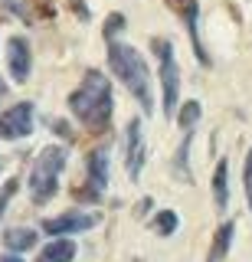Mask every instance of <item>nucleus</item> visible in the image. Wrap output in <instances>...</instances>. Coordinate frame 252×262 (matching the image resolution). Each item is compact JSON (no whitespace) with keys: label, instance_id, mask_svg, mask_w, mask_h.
I'll list each match as a JSON object with an SVG mask.
<instances>
[{"label":"nucleus","instance_id":"f257e3e1","mask_svg":"<svg viewBox=\"0 0 252 262\" xmlns=\"http://www.w3.org/2000/svg\"><path fill=\"white\" fill-rule=\"evenodd\" d=\"M69 112L88 131H105L111 121V85L99 69H88L82 76V85L69 95Z\"/></svg>","mask_w":252,"mask_h":262},{"label":"nucleus","instance_id":"f03ea898","mask_svg":"<svg viewBox=\"0 0 252 262\" xmlns=\"http://www.w3.org/2000/svg\"><path fill=\"white\" fill-rule=\"evenodd\" d=\"M108 66L121 79V85L138 98V105L151 115L154 112V89H151V72H148L144 56L134 46L121 43V39H108Z\"/></svg>","mask_w":252,"mask_h":262},{"label":"nucleus","instance_id":"7ed1b4c3","mask_svg":"<svg viewBox=\"0 0 252 262\" xmlns=\"http://www.w3.org/2000/svg\"><path fill=\"white\" fill-rule=\"evenodd\" d=\"M62 167H66V147L50 144L39 151L33 170H30V196H33V203H50L56 196Z\"/></svg>","mask_w":252,"mask_h":262},{"label":"nucleus","instance_id":"20e7f679","mask_svg":"<svg viewBox=\"0 0 252 262\" xmlns=\"http://www.w3.org/2000/svg\"><path fill=\"white\" fill-rule=\"evenodd\" d=\"M154 56L161 62V92H164V115L174 118L177 112V98H180V69H177V59H174V46L170 39H154Z\"/></svg>","mask_w":252,"mask_h":262},{"label":"nucleus","instance_id":"39448f33","mask_svg":"<svg viewBox=\"0 0 252 262\" xmlns=\"http://www.w3.org/2000/svg\"><path fill=\"white\" fill-rule=\"evenodd\" d=\"M105 187H108V147H95V151L88 154V180H85L82 190H79V196L99 203Z\"/></svg>","mask_w":252,"mask_h":262},{"label":"nucleus","instance_id":"423d86ee","mask_svg":"<svg viewBox=\"0 0 252 262\" xmlns=\"http://www.w3.org/2000/svg\"><path fill=\"white\" fill-rule=\"evenodd\" d=\"M167 7L174 13H180L184 27H187V33H190V43H193L197 59L203 66H210V56H207V49H203V43H200V4L197 0H167Z\"/></svg>","mask_w":252,"mask_h":262},{"label":"nucleus","instance_id":"0eeeda50","mask_svg":"<svg viewBox=\"0 0 252 262\" xmlns=\"http://www.w3.org/2000/svg\"><path fill=\"white\" fill-rule=\"evenodd\" d=\"M33 131V105L30 102H17L13 108H7L0 115V138H27Z\"/></svg>","mask_w":252,"mask_h":262},{"label":"nucleus","instance_id":"6e6552de","mask_svg":"<svg viewBox=\"0 0 252 262\" xmlns=\"http://www.w3.org/2000/svg\"><path fill=\"white\" fill-rule=\"evenodd\" d=\"M125 164H128V177L138 180L144 167V138H141V121L131 118L125 131Z\"/></svg>","mask_w":252,"mask_h":262},{"label":"nucleus","instance_id":"1a4fd4ad","mask_svg":"<svg viewBox=\"0 0 252 262\" xmlns=\"http://www.w3.org/2000/svg\"><path fill=\"white\" fill-rule=\"evenodd\" d=\"M99 223L95 213H62V216H50L43 223V229L50 236H66V233H85Z\"/></svg>","mask_w":252,"mask_h":262},{"label":"nucleus","instance_id":"9d476101","mask_svg":"<svg viewBox=\"0 0 252 262\" xmlns=\"http://www.w3.org/2000/svg\"><path fill=\"white\" fill-rule=\"evenodd\" d=\"M7 66H10V76L17 82L30 79V43L23 36H13L7 43Z\"/></svg>","mask_w":252,"mask_h":262},{"label":"nucleus","instance_id":"9b49d317","mask_svg":"<svg viewBox=\"0 0 252 262\" xmlns=\"http://www.w3.org/2000/svg\"><path fill=\"white\" fill-rule=\"evenodd\" d=\"M213 200H216V210L226 213V203H230V164L226 161H219L213 170Z\"/></svg>","mask_w":252,"mask_h":262},{"label":"nucleus","instance_id":"f8f14e48","mask_svg":"<svg viewBox=\"0 0 252 262\" xmlns=\"http://www.w3.org/2000/svg\"><path fill=\"white\" fill-rule=\"evenodd\" d=\"M4 246H7V249H13V252L33 249V246H36V229H30V226H13V229H7V233H4Z\"/></svg>","mask_w":252,"mask_h":262},{"label":"nucleus","instance_id":"ddd939ff","mask_svg":"<svg viewBox=\"0 0 252 262\" xmlns=\"http://www.w3.org/2000/svg\"><path fill=\"white\" fill-rule=\"evenodd\" d=\"M72 259H76V243L72 239H53L39 252L36 262H72Z\"/></svg>","mask_w":252,"mask_h":262},{"label":"nucleus","instance_id":"4468645a","mask_svg":"<svg viewBox=\"0 0 252 262\" xmlns=\"http://www.w3.org/2000/svg\"><path fill=\"white\" fill-rule=\"evenodd\" d=\"M233 229H236V223H233V220H226V223L216 229V239H213V249H210V259H207V262H219V259L226 256V252H230Z\"/></svg>","mask_w":252,"mask_h":262},{"label":"nucleus","instance_id":"2eb2a0df","mask_svg":"<svg viewBox=\"0 0 252 262\" xmlns=\"http://www.w3.org/2000/svg\"><path fill=\"white\" fill-rule=\"evenodd\" d=\"M190 141H193V131H184V141H180V147H177V158H174V174L180 177V180H187V184L193 180L190 167H187V161H190Z\"/></svg>","mask_w":252,"mask_h":262},{"label":"nucleus","instance_id":"dca6fc26","mask_svg":"<svg viewBox=\"0 0 252 262\" xmlns=\"http://www.w3.org/2000/svg\"><path fill=\"white\" fill-rule=\"evenodd\" d=\"M151 229L157 236H174V229H177V213L174 210H161L157 216L151 220Z\"/></svg>","mask_w":252,"mask_h":262},{"label":"nucleus","instance_id":"f3484780","mask_svg":"<svg viewBox=\"0 0 252 262\" xmlns=\"http://www.w3.org/2000/svg\"><path fill=\"white\" fill-rule=\"evenodd\" d=\"M177 121H180L184 131H193V125L200 121V102H187L180 108V115H177Z\"/></svg>","mask_w":252,"mask_h":262},{"label":"nucleus","instance_id":"a211bd4d","mask_svg":"<svg viewBox=\"0 0 252 262\" xmlns=\"http://www.w3.org/2000/svg\"><path fill=\"white\" fill-rule=\"evenodd\" d=\"M118 30H125V16H121V13H111L108 23H105V39H115Z\"/></svg>","mask_w":252,"mask_h":262},{"label":"nucleus","instance_id":"6ab92c4d","mask_svg":"<svg viewBox=\"0 0 252 262\" xmlns=\"http://www.w3.org/2000/svg\"><path fill=\"white\" fill-rule=\"evenodd\" d=\"M242 180H246V200H249V210H252V151L246 154V170H242Z\"/></svg>","mask_w":252,"mask_h":262},{"label":"nucleus","instance_id":"aec40b11","mask_svg":"<svg viewBox=\"0 0 252 262\" xmlns=\"http://www.w3.org/2000/svg\"><path fill=\"white\" fill-rule=\"evenodd\" d=\"M17 177H13V180H7V187H4V193H0V213H4L7 210V203H10V196H13V190H17Z\"/></svg>","mask_w":252,"mask_h":262},{"label":"nucleus","instance_id":"412c9836","mask_svg":"<svg viewBox=\"0 0 252 262\" xmlns=\"http://www.w3.org/2000/svg\"><path fill=\"white\" fill-rule=\"evenodd\" d=\"M69 7L79 13V20H88V7H85V0H69Z\"/></svg>","mask_w":252,"mask_h":262},{"label":"nucleus","instance_id":"4be33fe9","mask_svg":"<svg viewBox=\"0 0 252 262\" xmlns=\"http://www.w3.org/2000/svg\"><path fill=\"white\" fill-rule=\"evenodd\" d=\"M0 262H23V259H17V256H4Z\"/></svg>","mask_w":252,"mask_h":262},{"label":"nucleus","instance_id":"5701e85b","mask_svg":"<svg viewBox=\"0 0 252 262\" xmlns=\"http://www.w3.org/2000/svg\"><path fill=\"white\" fill-rule=\"evenodd\" d=\"M7 92V85H4V79H0V95H4Z\"/></svg>","mask_w":252,"mask_h":262}]
</instances>
